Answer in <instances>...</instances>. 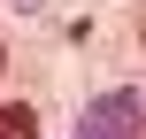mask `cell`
<instances>
[{
	"instance_id": "7a4b0ae2",
	"label": "cell",
	"mask_w": 146,
	"mask_h": 139,
	"mask_svg": "<svg viewBox=\"0 0 146 139\" xmlns=\"http://www.w3.org/2000/svg\"><path fill=\"white\" fill-rule=\"evenodd\" d=\"M0 139H38V116L23 101H0Z\"/></svg>"
},
{
	"instance_id": "3957f363",
	"label": "cell",
	"mask_w": 146,
	"mask_h": 139,
	"mask_svg": "<svg viewBox=\"0 0 146 139\" xmlns=\"http://www.w3.org/2000/svg\"><path fill=\"white\" fill-rule=\"evenodd\" d=\"M15 8H38V0H15Z\"/></svg>"
},
{
	"instance_id": "6da1fadb",
	"label": "cell",
	"mask_w": 146,
	"mask_h": 139,
	"mask_svg": "<svg viewBox=\"0 0 146 139\" xmlns=\"http://www.w3.org/2000/svg\"><path fill=\"white\" fill-rule=\"evenodd\" d=\"M77 139H146V85L100 93V101L77 116Z\"/></svg>"
},
{
	"instance_id": "277c9868",
	"label": "cell",
	"mask_w": 146,
	"mask_h": 139,
	"mask_svg": "<svg viewBox=\"0 0 146 139\" xmlns=\"http://www.w3.org/2000/svg\"><path fill=\"white\" fill-rule=\"evenodd\" d=\"M0 70H8V54H0Z\"/></svg>"
}]
</instances>
